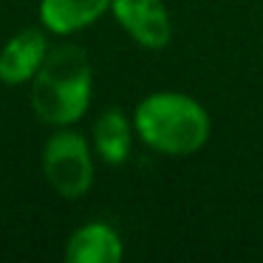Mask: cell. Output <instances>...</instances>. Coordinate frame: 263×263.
<instances>
[{
	"mask_svg": "<svg viewBox=\"0 0 263 263\" xmlns=\"http://www.w3.org/2000/svg\"><path fill=\"white\" fill-rule=\"evenodd\" d=\"M93 93L91 60L80 46H60L46 54L31 80V108L46 125H74L85 116Z\"/></svg>",
	"mask_w": 263,
	"mask_h": 263,
	"instance_id": "cell-1",
	"label": "cell"
},
{
	"mask_svg": "<svg viewBox=\"0 0 263 263\" xmlns=\"http://www.w3.org/2000/svg\"><path fill=\"white\" fill-rule=\"evenodd\" d=\"M139 139L156 153L193 156L210 139V114L198 99L178 91H159L142 99L133 116Z\"/></svg>",
	"mask_w": 263,
	"mask_h": 263,
	"instance_id": "cell-2",
	"label": "cell"
},
{
	"mask_svg": "<svg viewBox=\"0 0 263 263\" xmlns=\"http://www.w3.org/2000/svg\"><path fill=\"white\" fill-rule=\"evenodd\" d=\"M43 173L63 198H82L93 184V159L88 142L74 130L54 133L43 147Z\"/></svg>",
	"mask_w": 263,
	"mask_h": 263,
	"instance_id": "cell-3",
	"label": "cell"
},
{
	"mask_svg": "<svg viewBox=\"0 0 263 263\" xmlns=\"http://www.w3.org/2000/svg\"><path fill=\"white\" fill-rule=\"evenodd\" d=\"M119 26L139 43V46L159 51L170 43L173 23L164 0H110Z\"/></svg>",
	"mask_w": 263,
	"mask_h": 263,
	"instance_id": "cell-4",
	"label": "cell"
},
{
	"mask_svg": "<svg viewBox=\"0 0 263 263\" xmlns=\"http://www.w3.org/2000/svg\"><path fill=\"white\" fill-rule=\"evenodd\" d=\"M46 34L40 29H23L12 37L0 51V82L23 85L31 82L46 60Z\"/></svg>",
	"mask_w": 263,
	"mask_h": 263,
	"instance_id": "cell-5",
	"label": "cell"
},
{
	"mask_svg": "<svg viewBox=\"0 0 263 263\" xmlns=\"http://www.w3.org/2000/svg\"><path fill=\"white\" fill-rule=\"evenodd\" d=\"M65 260H71V263H119L122 260L119 232L102 221L85 223L65 243Z\"/></svg>",
	"mask_w": 263,
	"mask_h": 263,
	"instance_id": "cell-6",
	"label": "cell"
},
{
	"mask_svg": "<svg viewBox=\"0 0 263 263\" xmlns=\"http://www.w3.org/2000/svg\"><path fill=\"white\" fill-rule=\"evenodd\" d=\"M110 9V0H40V20L54 34H74L97 23Z\"/></svg>",
	"mask_w": 263,
	"mask_h": 263,
	"instance_id": "cell-7",
	"label": "cell"
},
{
	"mask_svg": "<svg viewBox=\"0 0 263 263\" xmlns=\"http://www.w3.org/2000/svg\"><path fill=\"white\" fill-rule=\"evenodd\" d=\"M133 144V125L122 110L110 108L93 125V147L108 164H122L130 156Z\"/></svg>",
	"mask_w": 263,
	"mask_h": 263,
	"instance_id": "cell-8",
	"label": "cell"
}]
</instances>
